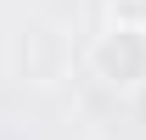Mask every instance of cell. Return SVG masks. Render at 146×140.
I'll use <instances>...</instances> for the list:
<instances>
[{
  "label": "cell",
  "instance_id": "3",
  "mask_svg": "<svg viewBox=\"0 0 146 140\" xmlns=\"http://www.w3.org/2000/svg\"><path fill=\"white\" fill-rule=\"evenodd\" d=\"M112 22H129V28H146V0H112Z\"/></svg>",
  "mask_w": 146,
  "mask_h": 140
},
{
  "label": "cell",
  "instance_id": "2",
  "mask_svg": "<svg viewBox=\"0 0 146 140\" xmlns=\"http://www.w3.org/2000/svg\"><path fill=\"white\" fill-rule=\"evenodd\" d=\"M17 62H23V73H28L34 84H56V79L68 73V45H62L56 28H28V34L17 39Z\"/></svg>",
  "mask_w": 146,
  "mask_h": 140
},
{
  "label": "cell",
  "instance_id": "1",
  "mask_svg": "<svg viewBox=\"0 0 146 140\" xmlns=\"http://www.w3.org/2000/svg\"><path fill=\"white\" fill-rule=\"evenodd\" d=\"M90 73L101 84H112V90H141L146 84V28L112 22L90 45Z\"/></svg>",
  "mask_w": 146,
  "mask_h": 140
}]
</instances>
